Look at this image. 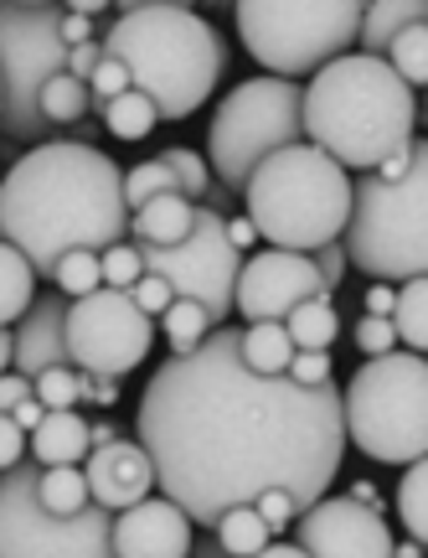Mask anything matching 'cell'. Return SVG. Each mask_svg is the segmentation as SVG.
Returning a JSON list of instances; mask_svg holds the SVG:
<instances>
[{
  "label": "cell",
  "instance_id": "83f0119b",
  "mask_svg": "<svg viewBox=\"0 0 428 558\" xmlns=\"http://www.w3.org/2000/svg\"><path fill=\"white\" fill-rule=\"evenodd\" d=\"M41 120L52 124V130H73L78 120H88V109H94V99H88V83L78 78H68V73H58V78L41 88Z\"/></svg>",
  "mask_w": 428,
  "mask_h": 558
},
{
  "label": "cell",
  "instance_id": "f6af8a7d",
  "mask_svg": "<svg viewBox=\"0 0 428 558\" xmlns=\"http://www.w3.org/2000/svg\"><path fill=\"white\" fill-rule=\"evenodd\" d=\"M16 460H26V435L11 424V414H0V471H11Z\"/></svg>",
  "mask_w": 428,
  "mask_h": 558
},
{
  "label": "cell",
  "instance_id": "7bdbcfd3",
  "mask_svg": "<svg viewBox=\"0 0 428 558\" xmlns=\"http://www.w3.org/2000/svg\"><path fill=\"white\" fill-rule=\"evenodd\" d=\"M310 264H315V275H320V284H326L331 295L341 290V279H346V269H351V264H346V248H341V239H335V243H320V248L310 254Z\"/></svg>",
  "mask_w": 428,
  "mask_h": 558
},
{
  "label": "cell",
  "instance_id": "c3c4849f",
  "mask_svg": "<svg viewBox=\"0 0 428 558\" xmlns=\"http://www.w3.org/2000/svg\"><path fill=\"white\" fill-rule=\"evenodd\" d=\"M83 399L98 403V409H114L119 403V378H88V373H83Z\"/></svg>",
  "mask_w": 428,
  "mask_h": 558
},
{
  "label": "cell",
  "instance_id": "d6a6232c",
  "mask_svg": "<svg viewBox=\"0 0 428 558\" xmlns=\"http://www.w3.org/2000/svg\"><path fill=\"white\" fill-rule=\"evenodd\" d=\"M424 486H428V465H424V460L403 465V481H398V518H403V527H408V538H413V543H424V538H428Z\"/></svg>",
  "mask_w": 428,
  "mask_h": 558
},
{
  "label": "cell",
  "instance_id": "816d5d0a",
  "mask_svg": "<svg viewBox=\"0 0 428 558\" xmlns=\"http://www.w3.org/2000/svg\"><path fill=\"white\" fill-rule=\"evenodd\" d=\"M222 233H228V243H233L237 254H243V248H248V243L258 239L254 222H248V218H222Z\"/></svg>",
  "mask_w": 428,
  "mask_h": 558
},
{
  "label": "cell",
  "instance_id": "8d00e7d4",
  "mask_svg": "<svg viewBox=\"0 0 428 558\" xmlns=\"http://www.w3.org/2000/svg\"><path fill=\"white\" fill-rule=\"evenodd\" d=\"M52 290H62L68 300H83L98 290V254H62L52 269Z\"/></svg>",
  "mask_w": 428,
  "mask_h": 558
},
{
  "label": "cell",
  "instance_id": "44dd1931",
  "mask_svg": "<svg viewBox=\"0 0 428 558\" xmlns=\"http://www.w3.org/2000/svg\"><path fill=\"white\" fill-rule=\"evenodd\" d=\"M192 202L171 192V197H156L145 202L139 213H130V243H150V248H171L192 233Z\"/></svg>",
  "mask_w": 428,
  "mask_h": 558
},
{
  "label": "cell",
  "instance_id": "680465c9",
  "mask_svg": "<svg viewBox=\"0 0 428 558\" xmlns=\"http://www.w3.org/2000/svg\"><path fill=\"white\" fill-rule=\"evenodd\" d=\"M0 243H5V239H0Z\"/></svg>",
  "mask_w": 428,
  "mask_h": 558
},
{
  "label": "cell",
  "instance_id": "ffe728a7",
  "mask_svg": "<svg viewBox=\"0 0 428 558\" xmlns=\"http://www.w3.org/2000/svg\"><path fill=\"white\" fill-rule=\"evenodd\" d=\"M428 21L424 0H377V5H362V26H356V52L362 58H382L392 41L403 37L408 26Z\"/></svg>",
  "mask_w": 428,
  "mask_h": 558
},
{
  "label": "cell",
  "instance_id": "4316f807",
  "mask_svg": "<svg viewBox=\"0 0 428 558\" xmlns=\"http://www.w3.org/2000/svg\"><path fill=\"white\" fill-rule=\"evenodd\" d=\"M212 538L222 543V554L228 558H254L273 543V533L258 522L254 507H233V512H222V518L212 522Z\"/></svg>",
  "mask_w": 428,
  "mask_h": 558
},
{
  "label": "cell",
  "instance_id": "e0dca14e",
  "mask_svg": "<svg viewBox=\"0 0 428 558\" xmlns=\"http://www.w3.org/2000/svg\"><path fill=\"white\" fill-rule=\"evenodd\" d=\"M83 481H88V501L103 507L109 518L145 497H156V465L139 450V439H124V435L109 439V445H98V450H88Z\"/></svg>",
  "mask_w": 428,
  "mask_h": 558
},
{
  "label": "cell",
  "instance_id": "681fc988",
  "mask_svg": "<svg viewBox=\"0 0 428 558\" xmlns=\"http://www.w3.org/2000/svg\"><path fill=\"white\" fill-rule=\"evenodd\" d=\"M58 37H62V47H83V41H94V21H83V16H68V11H62V26H58Z\"/></svg>",
  "mask_w": 428,
  "mask_h": 558
},
{
  "label": "cell",
  "instance_id": "bcb514c9",
  "mask_svg": "<svg viewBox=\"0 0 428 558\" xmlns=\"http://www.w3.org/2000/svg\"><path fill=\"white\" fill-rule=\"evenodd\" d=\"M392 305H398V290H392V284H377V279H371L367 295H362V311H367V316H382V320H388V316H392Z\"/></svg>",
  "mask_w": 428,
  "mask_h": 558
},
{
  "label": "cell",
  "instance_id": "ba28073f",
  "mask_svg": "<svg viewBox=\"0 0 428 558\" xmlns=\"http://www.w3.org/2000/svg\"><path fill=\"white\" fill-rule=\"evenodd\" d=\"M233 21L264 78L299 83L356 47L362 0H237Z\"/></svg>",
  "mask_w": 428,
  "mask_h": 558
},
{
  "label": "cell",
  "instance_id": "7c38bea8",
  "mask_svg": "<svg viewBox=\"0 0 428 558\" xmlns=\"http://www.w3.org/2000/svg\"><path fill=\"white\" fill-rule=\"evenodd\" d=\"M139 248V269L145 275H160L171 284L175 300H192L207 311V320L228 326L233 320V284H237V269H243V254H237L228 233H222V218L212 213H192V233L171 248H150V243H135Z\"/></svg>",
  "mask_w": 428,
  "mask_h": 558
},
{
  "label": "cell",
  "instance_id": "9c48e42d",
  "mask_svg": "<svg viewBox=\"0 0 428 558\" xmlns=\"http://www.w3.org/2000/svg\"><path fill=\"white\" fill-rule=\"evenodd\" d=\"M62 5L47 0H0V135L47 145L58 135L41 120V88L68 73V47L58 37Z\"/></svg>",
  "mask_w": 428,
  "mask_h": 558
},
{
  "label": "cell",
  "instance_id": "f1b7e54d",
  "mask_svg": "<svg viewBox=\"0 0 428 558\" xmlns=\"http://www.w3.org/2000/svg\"><path fill=\"white\" fill-rule=\"evenodd\" d=\"M98 120H103V130L114 140H150V130H156V109H150V99L145 94H119V99L98 104Z\"/></svg>",
  "mask_w": 428,
  "mask_h": 558
},
{
  "label": "cell",
  "instance_id": "1f68e13d",
  "mask_svg": "<svg viewBox=\"0 0 428 558\" xmlns=\"http://www.w3.org/2000/svg\"><path fill=\"white\" fill-rule=\"evenodd\" d=\"M156 160L175 177V192L192 202V207H196L201 197H207V186H212V171H207V160L196 156L192 145H166V150H160Z\"/></svg>",
  "mask_w": 428,
  "mask_h": 558
},
{
  "label": "cell",
  "instance_id": "d4e9b609",
  "mask_svg": "<svg viewBox=\"0 0 428 558\" xmlns=\"http://www.w3.org/2000/svg\"><path fill=\"white\" fill-rule=\"evenodd\" d=\"M37 501L52 518H73L88 507V481L83 465H41L37 471Z\"/></svg>",
  "mask_w": 428,
  "mask_h": 558
},
{
  "label": "cell",
  "instance_id": "ac0fdd59",
  "mask_svg": "<svg viewBox=\"0 0 428 558\" xmlns=\"http://www.w3.org/2000/svg\"><path fill=\"white\" fill-rule=\"evenodd\" d=\"M47 367H73L68 362V295L62 290H37L26 316L11 326V373L37 378Z\"/></svg>",
  "mask_w": 428,
  "mask_h": 558
},
{
  "label": "cell",
  "instance_id": "d6986e66",
  "mask_svg": "<svg viewBox=\"0 0 428 558\" xmlns=\"http://www.w3.org/2000/svg\"><path fill=\"white\" fill-rule=\"evenodd\" d=\"M32 460L37 465H83L88 460V418L78 409H47L32 429Z\"/></svg>",
  "mask_w": 428,
  "mask_h": 558
},
{
  "label": "cell",
  "instance_id": "5bb4252c",
  "mask_svg": "<svg viewBox=\"0 0 428 558\" xmlns=\"http://www.w3.org/2000/svg\"><path fill=\"white\" fill-rule=\"evenodd\" d=\"M305 300H331V290L320 284L310 254H284V248H264L254 259H243L233 284V316L248 326L258 320H284L294 305Z\"/></svg>",
  "mask_w": 428,
  "mask_h": 558
},
{
  "label": "cell",
  "instance_id": "ab89813d",
  "mask_svg": "<svg viewBox=\"0 0 428 558\" xmlns=\"http://www.w3.org/2000/svg\"><path fill=\"white\" fill-rule=\"evenodd\" d=\"M254 512L269 533H284V527L299 518V501H294L290 492H264V497H254Z\"/></svg>",
  "mask_w": 428,
  "mask_h": 558
},
{
  "label": "cell",
  "instance_id": "f907efd6",
  "mask_svg": "<svg viewBox=\"0 0 428 558\" xmlns=\"http://www.w3.org/2000/svg\"><path fill=\"white\" fill-rule=\"evenodd\" d=\"M41 418H47V409H41V403H37V399H21V403H16V409H11V424H16L21 435H32V429H37Z\"/></svg>",
  "mask_w": 428,
  "mask_h": 558
},
{
  "label": "cell",
  "instance_id": "cb8c5ba5",
  "mask_svg": "<svg viewBox=\"0 0 428 558\" xmlns=\"http://www.w3.org/2000/svg\"><path fill=\"white\" fill-rule=\"evenodd\" d=\"M32 300H37V275H32V264L21 259L11 243H0V326L11 331V326L26 316Z\"/></svg>",
  "mask_w": 428,
  "mask_h": 558
},
{
  "label": "cell",
  "instance_id": "5b68a950",
  "mask_svg": "<svg viewBox=\"0 0 428 558\" xmlns=\"http://www.w3.org/2000/svg\"><path fill=\"white\" fill-rule=\"evenodd\" d=\"M243 218L258 239L284 254H315L320 243H335L351 213V177L315 145L273 150L254 177L243 181Z\"/></svg>",
  "mask_w": 428,
  "mask_h": 558
},
{
  "label": "cell",
  "instance_id": "6da1fadb",
  "mask_svg": "<svg viewBox=\"0 0 428 558\" xmlns=\"http://www.w3.org/2000/svg\"><path fill=\"white\" fill-rule=\"evenodd\" d=\"M243 326L228 320L186 357L150 373L135 409L139 450L156 465V492L192 527H212L264 492H290L299 512L326 497L346 460L341 388L258 378L237 357Z\"/></svg>",
  "mask_w": 428,
  "mask_h": 558
},
{
  "label": "cell",
  "instance_id": "9f6ffc18",
  "mask_svg": "<svg viewBox=\"0 0 428 558\" xmlns=\"http://www.w3.org/2000/svg\"><path fill=\"white\" fill-rule=\"evenodd\" d=\"M392 558H424V543H392Z\"/></svg>",
  "mask_w": 428,
  "mask_h": 558
},
{
  "label": "cell",
  "instance_id": "7402d4cb",
  "mask_svg": "<svg viewBox=\"0 0 428 558\" xmlns=\"http://www.w3.org/2000/svg\"><path fill=\"white\" fill-rule=\"evenodd\" d=\"M237 357H243V367L258 373V378H284V367H290V357H294V341L279 320H258V326H243Z\"/></svg>",
  "mask_w": 428,
  "mask_h": 558
},
{
  "label": "cell",
  "instance_id": "f546056e",
  "mask_svg": "<svg viewBox=\"0 0 428 558\" xmlns=\"http://www.w3.org/2000/svg\"><path fill=\"white\" fill-rule=\"evenodd\" d=\"M160 337L171 347V357H186V352H196L201 341L212 337V320H207V311L192 305V300H171V311L160 316Z\"/></svg>",
  "mask_w": 428,
  "mask_h": 558
},
{
  "label": "cell",
  "instance_id": "4dcf8cb0",
  "mask_svg": "<svg viewBox=\"0 0 428 558\" xmlns=\"http://www.w3.org/2000/svg\"><path fill=\"white\" fill-rule=\"evenodd\" d=\"M382 62H388L392 73H398V78H403L413 94H418V88H424V78H428V21L408 26V32L392 41L388 52H382Z\"/></svg>",
  "mask_w": 428,
  "mask_h": 558
},
{
  "label": "cell",
  "instance_id": "ee69618b",
  "mask_svg": "<svg viewBox=\"0 0 428 558\" xmlns=\"http://www.w3.org/2000/svg\"><path fill=\"white\" fill-rule=\"evenodd\" d=\"M98 62H103V47H98V37H94V41H83V47H68V78L88 83V78H94Z\"/></svg>",
  "mask_w": 428,
  "mask_h": 558
},
{
  "label": "cell",
  "instance_id": "3957f363",
  "mask_svg": "<svg viewBox=\"0 0 428 558\" xmlns=\"http://www.w3.org/2000/svg\"><path fill=\"white\" fill-rule=\"evenodd\" d=\"M418 120L424 99L382 58L346 52L299 88L305 145L331 156L346 177L377 171L388 156H398L408 140H418Z\"/></svg>",
  "mask_w": 428,
  "mask_h": 558
},
{
  "label": "cell",
  "instance_id": "836d02e7",
  "mask_svg": "<svg viewBox=\"0 0 428 558\" xmlns=\"http://www.w3.org/2000/svg\"><path fill=\"white\" fill-rule=\"evenodd\" d=\"M171 192H175V177L160 166L156 156L124 171V207H130V213H139L145 202H156V197H171Z\"/></svg>",
  "mask_w": 428,
  "mask_h": 558
},
{
  "label": "cell",
  "instance_id": "db71d44e",
  "mask_svg": "<svg viewBox=\"0 0 428 558\" xmlns=\"http://www.w3.org/2000/svg\"><path fill=\"white\" fill-rule=\"evenodd\" d=\"M186 558H228V554H222V543L212 538V527H201V538H192V554Z\"/></svg>",
  "mask_w": 428,
  "mask_h": 558
},
{
  "label": "cell",
  "instance_id": "6f0895ef",
  "mask_svg": "<svg viewBox=\"0 0 428 558\" xmlns=\"http://www.w3.org/2000/svg\"><path fill=\"white\" fill-rule=\"evenodd\" d=\"M0 373H11V331L0 326Z\"/></svg>",
  "mask_w": 428,
  "mask_h": 558
},
{
  "label": "cell",
  "instance_id": "9a60e30c",
  "mask_svg": "<svg viewBox=\"0 0 428 558\" xmlns=\"http://www.w3.org/2000/svg\"><path fill=\"white\" fill-rule=\"evenodd\" d=\"M392 527L351 497H320L294 518V548L305 558H392Z\"/></svg>",
  "mask_w": 428,
  "mask_h": 558
},
{
  "label": "cell",
  "instance_id": "52a82bcc",
  "mask_svg": "<svg viewBox=\"0 0 428 558\" xmlns=\"http://www.w3.org/2000/svg\"><path fill=\"white\" fill-rule=\"evenodd\" d=\"M341 429L367 460L413 465L428 456V362L418 352L367 357L341 388Z\"/></svg>",
  "mask_w": 428,
  "mask_h": 558
},
{
  "label": "cell",
  "instance_id": "2e32d148",
  "mask_svg": "<svg viewBox=\"0 0 428 558\" xmlns=\"http://www.w3.org/2000/svg\"><path fill=\"white\" fill-rule=\"evenodd\" d=\"M109 548H114V558H186L192 554V522L175 501L145 497L114 512Z\"/></svg>",
  "mask_w": 428,
  "mask_h": 558
},
{
  "label": "cell",
  "instance_id": "8fae6325",
  "mask_svg": "<svg viewBox=\"0 0 428 558\" xmlns=\"http://www.w3.org/2000/svg\"><path fill=\"white\" fill-rule=\"evenodd\" d=\"M37 460H16L0 471V558H114L109 512L83 507L73 518H52L37 501Z\"/></svg>",
  "mask_w": 428,
  "mask_h": 558
},
{
  "label": "cell",
  "instance_id": "11a10c76",
  "mask_svg": "<svg viewBox=\"0 0 428 558\" xmlns=\"http://www.w3.org/2000/svg\"><path fill=\"white\" fill-rule=\"evenodd\" d=\"M254 558H305V548H294V543H279L273 538L264 554H254Z\"/></svg>",
  "mask_w": 428,
  "mask_h": 558
},
{
  "label": "cell",
  "instance_id": "7a4b0ae2",
  "mask_svg": "<svg viewBox=\"0 0 428 558\" xmlns=\"http://www.w3.org/2000/svg\"><path fill=\"white\" fill-rule=\"evenodd\" d=\"M0 239L32 264L37 279H52L62 254L114 248L130 239L124 171L98 145H32L0 181Z\"/></svg>",
  "mask_w": 428,
  "mask_h": 558
},
{
  "label": "cell",
  "instance_id": "603a6c76",
  "mask_svg": "<svg viewBox=\"0 0 428 558\" xmlns=\"http://www.w3.org/2000/svg\"><path fill=\"white\" fill-rule=\"evenodd\" d=\"M279 326L290 331L294 352H331V341L341 337V316H335L331 300H305V305H294Z\"/></svg>",
  "mask_w": 428,
  "mask_h": 558
},
{
  "label": "cell",
  "instance_id": "d590c367",
  "mask_svg": "<svg viewBox=\"0 0 428 558\" xmlns=\"http://www.w3.org/2000/svg\"><path fill=\"white\" fill-rule=\"evenodd\" d=\"M139 275H145V269H139V248H135L130 239L98 254V284H103V290H119V295H130Z\"/></svg>",
  "mask_w": 428,
  "mask_h": 558
},
{
  "label": "cell",
  "instance_id": "e575fe53",
  "mask_svg": "<svg viewBox=\"0 0 428 558\" xmlns=\"http://www.w3.org/2000/svg\"><path fill=\"white\" fill-rule=\"evenodd\" d=\"M32 399L41 409H78L83 403V373L78 367H47L32 378Z\"/></svg>",
  "mask_w": 428,
  "mask_h": 558
},
{
  "label": "cell",
  "instance_id": "74e56055",
  "mask_svg": "<svg viewBox=\"0 0 428 558\" xmlns=\"http://www.w3.org/2000/svg\"><path fill=\"white\" fill-rule=\"evenodd\" d=\"M351 341H356V352H367V357L398 352V331H392V320H382V316H362L356 331H351Z\"/></svg>",
  "mask_w": 428,
  "mask_h": 558
},
{
  "label": "cell",
  "instance_id": "484cf974",
  "mask_svg": "<svg viewBox=\"0 0 428 558\" xmlns=\"http://www.w3.org/2000/svg\"><path fill=\"white\" fill-rule=\"evenodd\" d=\"M392 331H398V347H408L424 357L428 347V279H408L398 284V305H392Z\"/></svg>",
  "mask_w": 428,
  "mask_h": 558
},
{
  "label": "cell",
  "instance_id": "60d3db41",
  "mask_svg": "<svg viewBox=\"0 0 428 558\" xmlns=\"http://www.w3.org/2000/svg\"><path fill=\"white\" fill-rule=\"evenodd\" d=\"M284 378L299 383V388H320V383H331V352H294L290 367H284Z\"/></svg>",
  "mask_w": 428,
  "mask_h": 558
},
{
  "label": "cell",
  "instance_id": "b9f144b4",
  "mask_svg": "<svg viewBox=\"0 0 428 558\" xmlns=\"http://www.w3.org/2000/svg\"><path fill=\"white\" fill-rule=\"evenodd\" d=\"M119 94H130V73H124L114 58H103L94 68V78H88V99H94V109H98V104L119 99Z\"/></svg>",
  "mask_w": 428,
  "mask_h": 558
},
{
  "label": "cell",
  "instance_id": "7dc6e473",
  "mask_svg": "<svg viewBox=\"0 0 428 558\" xmlns=\"http://www.w3.org/2000/svg\"><path fill=\"white\" fill-rule=\"evenodd\" d=\"M21 399H32V378H21V373H0V414H11Z\"/></svg>",
  "mask_w": 428,
  "mask_h": 558
},
{
  "label": "cell",
  "instance_id": "8992f818",
  "mask_svg": "<svg viewBox=\"0 0 428 558\" xmlns=\"http://www.w3.org/2000/svg\"><path fill=\"white\" fill-rule=\"evenodd\" d=\"M346 264L377 284H408L428 275V145L418 140L408 177L377 181L351 177V213L341 228Z\"/></svg>",
  "mask_w": 428,
  "mask_h": 558
},
{
  "label": "cell",
  "instance_id": "f35d334b",
  "mask_svg": "<svg viewBox=\"0 0 428 558\" xmlns=\"http://www.w3.org/2000/svg\"><path fill=\"white\" fill-rule=\"evenodd\" d=\"M130 300H135V311H139V316H150V320H156V316H166V311H171V284H166V279H160V275H139L135 279V290H130Z\"/></svg>",
  "mask_w": 428,
  "mask_h": 558
},
{
  "label": "cell",
  "instance_id": "30bf717a",
  "mask_svg": "<svg viewBox=\"0 0 428 558\" xmlns=\"http://www.w3.org/2000/svg\"><path fill=\"white\" fill-rule=\"evenodd\" d=\"M290 145H305V130H299V83L248 78L217 104L212 130H207V156L201 160H207L217 186H228L237 197L243 181L254 177L273 150H290Z\"/></svg>",
  "mask_w": 428,
  "mask_h": 558
},
{
  "label": "cell",
  "instance_id": "f5cc1de1",
  "mask_svg": "<svg viewBox=\"0 0 428 558\" xmlns=\"http://www.w3.org/2000/svg\"><path fill=\"white\" fill-rule=\"evenodd\" d=\"M124 429H119L114 418H98V424H88V450H98V445H109V439H119Z\"/></svg>",
  "mask_w": 428,
  "mask_h": 558
},
{
  "label": "cell",
  "instance_id": "4fadbf2b",
  "mask_svg": "<svg viewBox=\"0 0 428 558\" xmlns=\"http://www.w3.org/2000/svg\"><path fill=\"white\" fill-rule=\"evenodd\" d=\"M156 347V320L139 316L135 300L103 290L68 300V362L88 378H124L145 367Z\"/></svg>",
  "mask_w": 428,
  "mask_h": 558
},
{
  "label": "cell",
  "instance_id": "277c9868",
  "mask_svg": "<svg viewBox=\"0 0 428 558\" xmlns=\"http://www.w3.org/2000/svg\"><path fill=\"white\" fill-rule=\"evenodd\" d=\"M103 58L130 73V88L150 99L156 120H192L228 73V41L192 5H124L98 37Z\"/></svg>",
  "mask_w": 428,
  "mask_h": 558
}]
</instances>
